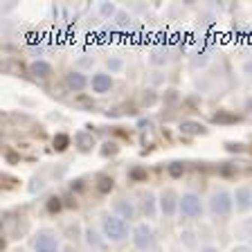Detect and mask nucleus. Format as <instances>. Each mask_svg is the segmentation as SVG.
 I'll list each match as a JSON object with an SVG mask.
<instances>
[{"instance_id": "nucleus-14", "label": "nucleus", "mask_w": 252, "mask_h": 252, "mask_svg": "<svg viewBox=\"0 0 252 252\" xmlns=\"http://www.w3.org/2000/svg\"><path fill=\"white\" fill-rule=\"evenodd\" d=\"M30 74L36 79H45L52 74V65L47 61H43V59H38V61H32L30 63Z\"/></svg>"}, {"instance_id": "nucleus-23", "label": "nucleus", "mask_w": 252, "mask_h": 252, "mask_svg": "<svg viewBox=\"0 0 252 252\" xmlns=\"http://www.w3.org/2000/svg\"><path fill=\"white\" fill-rule=\"evenodd\" d=\"M113 189V178H101L99 180V191H110Z\"/></svg>"}, {"instance_id": "nucleus-30", "label": "nucleus", "mask_w": 252, "mask_h": 252, "mask_svg": "<svg viewBox=\"0 0 252 252\" xmlns=\"http://www.w3.org/2000/svg\"><path fill=\"white\" fill-rule=\"evenodd\" d=\"M23 252H25V250H23Z\"/></svg>"}, {"instance_id": "nucleus-13", "label": "nucleus", "mask_w": 252, "mask_h": 252, "mask_svg": "<svg viewBox=\"0 0 252 252\" xmlns=\"http://www.w3.org/2000/svg\"><path fill=\"white\" fill-rule=\"evenodd\" d=\"M180 246L185 248V250H196L198 252V234H196V230H191V227H185V230H180Z\"/></svg>"}, {"instance_id": "nucleus-20", "label": "nucleus", "mask_w": 252, "mask_h": 252, "mask_svg": "<svg viewBox=\"0 0 252 252\" xmlns=\"http://www.w3.org/2000/svg\"><path fill=\"white\" fill-rule=\"evenodd\" d=\"M65 234H70V239H77V236H84V232H81V227H79V223H70V225H65Z\"/></svg>"}, {"instance_id": "nucleus-22", "label": "nucleus", "mask_w": 252, "mask_h": 252, "mask_svg": "<svg viewBox=\"0 0 252 252\" xmlns=\"http://www.w3.org/2000/svg\"><path fill=\"white\" fill-rule=\"evenodd\" d=\"M180 128H183L185 133H200V131H203V126H200V124H191V122H187V124H183V126H180Z\"/></svg>"}, {"instance_id": "nucleus-21", "label": "nucleus", "mask_w": 252, "mask_h": 252, "mask_svg": "<svg viewBox=\"0 0 252 252\" xmlns=\"http://www.w3.org/2000/svg\"><path fill=\"white\" fill-rule=\"evenodd\" d=\"M115 23L120 27H128V25H131V16L126 14V11L120 9V11H117V16H115Z\"/></svg>"}, {"instance_id": "nucleus-10", "label": "nucleus", "mask_w": 252, "mask_h": 252, "mask_svg": "<svg viewBox=\"0 0 252 252\" xmlns=\"http://www.w3.org/2000/svg\"><path fill=\"white\" fill-rule=\"evenodd\" d=\"M84 241H86V246H88L90 250H101L104 243H106V236L101 234V230H97V227L86 225L84 227Z\"/></svg>"}, {"instance_id": "nucleus-15", "label": "nucleus", "mask_w": 252, "mask_h": 252, "mask_svg": "<svg viewBox=\"0 0 252 252\" xmlns=\"http://www.w3.org/2000/svg\"><path fill=\"white\" fill-rule=\"evenodd\" d=\"M74 144H77L81 151H88V149H93L94 147V137H93V133H88V131H79L77 135H74Z\"/></svg>"}, {"instance_id": "nucleus-7", "label": "nucleus", "mask_w": 252, "mask_h": 252, "mask_svg": "<svg viewBox=\"0 0 252 252\" xmlns=\"http://www.w3.org/2000/svg\"><path fill=\"white\" fill-rule=\"evenodd\" d=\"M113 214H117L124 220H133L137 216V205L135 200L126 198V196H120V198L113 200Z\"/></svg>"}, {"instance_id": "nucleus-16", "label": "nucleus", "mask_w": 252, "mask_h": 252, "mask_svg": "<svg viewBox=\"0 0 252 252\" xmlns=\"http://www.w3.org/2000/svg\"><path fill=\"white\" fill-rule=\"evenodd\" d=\"M97 11H99L101 18H115L120 9H117L115 2H99V5H97Z\"/></svg>"}, {"instance_id": "nucleus-27", "label": "nucleus", "mask_w": 252, "mask_h": 252, "mask_svg": "<svg viewBox=\"0 0 252 252\" xmlns=\"http://www.w3.org/2000/svg\"><path fill=\"white\" fill-rule=\"evenodd\" d=\"M198 252H220V250H219V248H216V246H203Z\"/></svg>"}, {"instance_id": "nucleus-3", "label": "nucleus", "mask_w": 252, "mask_h": 252, "mask_svg": "<svg viewBox=\"0 0 252 252\" xmlns=\"http://www.w3.org/2000/svg\"><path fill=\"white\" fill-rule=\"evenodd\" d=\"M131 241L137 252H153V248H156V230H153L151 223H147V220L135 223L131 232Z\"/></svg>"}, {"instance_id": "nucleus-17", "label": "nucleus", "mask_w": 252, "mask_h": 252, "mask_svg": "<svg viewBox=\"0 0 252 252\" xmlns=\"http://www.w3.org/2000/svg\"><path fill=\"white\" fill-rule=\"evenodd\" d=\"M236 230H239V234H241L243 239H252V216H246V219L239 220Z\"/></svg>"}, {"instance_id": "nucleus-1", "label": "nucleus", "mask_w": 252, "mask_h": 252, "mask_svg": "<svg viewBox=\"0 0 252 252\" xmlns=\"http://www.w3.org/2000/svg\"><path fill=\"white\" fill-rule=\"evenodd\" d=\"M133 227H128V220L120 219L113 212H106L101 214V234L106 236V241L110 243H122L131 236Z\"/></svg>"}, {"instance_id": "nucleus-29", "label": "nucleus", "mask_w": 252, "mask_h": 252, "mask_svg": "<svg viewBox=\"0 0 252 252\" xmlns=\"http://www.w3.org/2000/svg\"><path fill=\"white\" fill-rule=\"evenodd\" d=\"M248 108L252 110V97H250V99H248Z\"/></svg>"}, {"instance_id": "nucleus-26", "label": "nucleus", "mask_w": 252, "mask_h": 252, "mask_svg": "<svg viewBox=\"0 0 252 252\" xmlns=\"http://www.w3.org/2000/svg\"><path fill=\"white\" fill-rule=\"evenodd\" d=\"M77 65H79V68H88V65H93V59H81Z\"/></svg>"}, {"instance_id": "nucleus-11", "label": "nucleus", "mask_w": 252, "mask_h": 252, "mask_svg": "<svg viewBox=\"0 0 252 252\" xmlns=\"http://www.w3.org/2000/svg\"><path fill=\"white\" fill-rule=\"evenodd\" d=\"M140 198H142L140 200L142 214L147 216V219H156V214L160 212V207H158V196L153 194V191H144Z\"/></svg>"}, {"instance_id": "nucleus-6", "label": "nucleus", "mask_w": 252, "mask_h": 252, "mask_svg": "<svg viewBox=\"0 0 252 252\" xmlns=\"http://www.w3.org/2000/svg\"><path fill=\"white\" fill-rule=\"evenodd\" d=\"M178 203H180V196L176 194V189L167 187L158 194V207H160V214L164 219H173L178 214Z\"/></svg>"}, {"instance_id": "nucleus-24", "label": "nucleus", "mask_w": 252, "mask_h": 252, "mask_svg": "<svg viewBox=\"0 0 252 252\" xmlns=\"http://www.w3.org/2000/svg\"><path fill=\"white\" fill-rule=\"evenodd\" d=\"M241 72L246 74V77H252V57L248 59V61H243V65H241Z\"/></svg>"}, {"instance_id": "nucleus-9", "label": "nucleus", "mask_w": 252, "mask_h": 252, "mask_svg": "<svg viewBox=\"0 0 252 252\" xmlns=\"http://www.w3.org/2000/svg\"><path fill=\"white\" fill-rule=\"evenodd\" d=\"M90 88H93V93H97V94L110 93V88H113V74H108V72H94L93 79H90Z\"/></svg>"}, {"instance_id": "nucleus-28", "label": "nucleus", "mask_w": 252, "mask_h": 252, "mask_svg": "<svg viewBox=\"0 0 252 252\" xmlns=\"http://www.w3.org/2000/svg\"><path fill=\"white\" fill-rule=\"evenodd\" d=\"M61 252H79V250H77L74 246H63V248H61Z\"/></svg>"}, {"instance_id": "nucleus-4", "label": "nucleus", "mask_w": 252, "mask_h": 252, "mask_svg": "<svg viewBox=\"0 0 252 252\" xmlns=\"http://www.w3.org/2000/svg\"><path fill=\"white\" fill-rule=\"evenodd\" d=\"M178 214H180V219H189V220L203 219V214H205L203 198L196 191H185L178 203Z\"/></svg>"}, {"instance_id": "nucleus-19", "label": "nucleus", "mask_w": 252, "mask_h": 252, "mask_svg": "<svg viewBox=\"0 0 252 252\" xmlns=\"http://www.w3.org/2000/svg\"><path fill=\"white\" fill-rule=\"evenodd\" d=\"M106 68L110 70V74H117V72H122V68H124V61L117 57H110V59H106Z\"/></svg>"}, {"instance_id": "nucleus-8", "label": "nucleus", "mask_w": 252, "mask_h": 252, "mask_svg": "<svg viewBox=\"0 0 252 252\" xmlns=\"http://www.w3.org/2000/svg\"><path fill=\"white\" fill-rule=\"evenodd\" d=\"M232 196H234L236 212H243V214H246V212L252 207V187H248V185H239V187L232 191Z\"/></svg>"}, {"instance_id": "nucleus-2", "label": "nucleus", "mask_w": 252, "mask_h": 252, "mask_svg": "<svg viewBox=\"0 0 252 252\" xmlns=\"http://www.w3.org/2000/svg\"><path fill=\"white\" fill-rule=\"evenodd\" d=\"M207 210L214 219H227L234 210V196L232 191H227L225 187H216L210 191V198H207Z\"/></svg>"}, {"instance_id": "nucleus-25", "label": "nucleus", "mask_w": 252, "mask_h": 252, "mask_svg": "<svg viewBox=\"0 0 252 252\" xmlns=\"http://www.w3.org/2000/svg\"><path fill=\"white\" fill-rule=\"evenodd\" d=\"M230 252H252V248L248 246V243H236V246L232 248Z\"/></svg>"}, {"instance_id": "nucleus-12", "label": "nucleus", "mask_w": 252, "mask_h": 252, "mask_svg": "<svg viewBox=\"0 0 252 252\" xmlns=\"http://www.w3.org/2000/svg\"><path fill=\"white\" fill-rule=\"evenodd\" d=\"M65 86H68L70 90H74V93H79V90H84L86 86H90V81L81 70H70V72L65 74Z\"/></svg>"}, {"instance_id": "nucleus-18", "label": "nucleus", "mask_w": 252, "mask_h": 252, "mask_svg": "<svg viewBox=\"0 0 252 252\" xmlns=\"http://www.w3.org/2000/svg\"><path fill=\"white\" fill-rule=\"evenodd\" d=\"M149 61H151V65H156V68H162V65L169 63V57H167V52H162V50H153Z\"/></svg>"}, {"instance_id": "nucleus-5", "label": "nucleus", "mask_w": 252, "mask_h": 252, "mask_svg": "<svg viewBox=\"0 0 252 252\" xmlns=\"http://www.w3.org/2000/svg\"><path fill=\"white\" fill-rule=\"evenodd\" d=\"M34 252H61V241L52 230H38L32 239Z\"/></svg>"}]
</instances>
